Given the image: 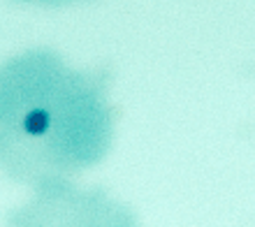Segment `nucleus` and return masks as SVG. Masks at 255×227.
Listing matches in <instances>:
<instances>
[{"label":"nucleus","instance_id":"f257e3e1","mask_svg":"<svg viewBox=\"0 0 255 227\" xmlns=\"http://www.w3.org/2000/svg\"><path fill=\"white\" fill-rule=\"evenodd\" d=\"M114 112L102 74L35 49L0 65V169L44 197L107 155Z\"/></svg>","mask_w":255,"mask_h":227},{"label":"nucleus","instance_id":"f03ea898","mask_svg":"<svg viewBox=\"0 0 255 227\" xmlns=\"http://www.w3.org/2000/svg\"><path fill=\"white\" fill-rule=\"evenodd\" d=\"M19 2H30V5H44V7H56V5H67L74 0H19Z\"/></svg>","mask_w":255,"mask_h":227}]
</instances>
